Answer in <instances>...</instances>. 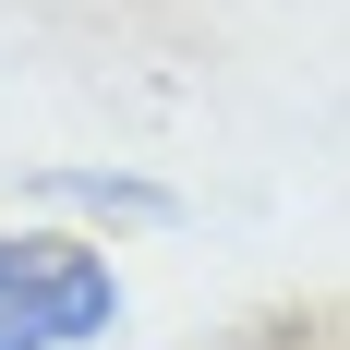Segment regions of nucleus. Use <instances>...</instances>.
<instances>
[{"label":"nucleus","mask_w":350,"mask_h":350,"mask_svg":"<svg viewBox=\"0 0 350 350\" xmlns=\"http://www.w3.org/2000/svg\"><path fill=\"white\" fill-rule=\"evenodd\" d=\"M109 326V266L72 242H0V350H61Z\"/></svg>","instance_id":"f257e3e1"}]
</instances>
